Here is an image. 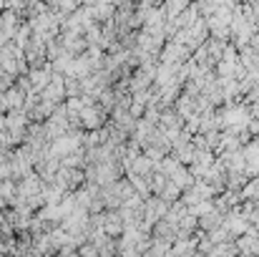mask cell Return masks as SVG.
Segmentation results:
<instances>
[{"label": "cell", "mask_w": 259, "mask_h": 257, "mask_svg": "<svg viewBox=\"0 0 259 257\" xmlns=\"http://www.w3.org/2000/svg\"><path fill=\"white\" fill-rule=\"evenodd\" d=\"M123 230H126V222H123V217H121V212H106L103 214V232L106 235H111V237H118V235H123Z\"/></svg>", "instance_id": "6da1fadb"}, {"label": "cell", "mask_w": 259, "mask_h": 257, "mask_svg": "<svg viewBox=\"0 0 259 257\" xmlns=\"http://www.w3.org/2000/svg\"><path fill=\"white\" fill-rule=\"evenodd\" d=\"M154 237H159V240H164V242H176V240H179V225L169 222L166 217L159 219V222L154 225Z\"/></svg>", "instance_id": "7a4b0ae2"}, {"label": "cell", "mask_w": 259, "mask_h": 257, "mask_svg": "<svg viewBox=\"0 0 259 257\" xmlns=\"http://www.w3.org/2000/svg\"><path fill=\"white\" fill-rule=\"evenodd\" d=\"M66 96V81H63V76L61 74H56L53 79H51V84L43 88V98H48V101H61Z\"/></svg>", "instance_id": "3957f363"}, {"label": "cell", "mask_w": 259, "mask_h": 257, "mask_svg": "<svg viewBox=\"0 0 259 257\" xmlns=\"http://www.w3.org/2000/svg\"><path fill=\"white\" fill-rule=\"evenodd\" d=\"M224 212H219L217 207L211 209V212H206V214H201L199 217V227L204 230V232H211V230H217V227H222L224 225Z\"/></svg>", "instance_id": "277c9868"}, {"label": "cell", "mask_w": 259, "mask_h": 257, "mask_svg": "<svg viewBox=\"0 0 259 257\" xmlns=\"http://www.w3.org/2000/svg\"><path fill=\"white\" fill-rule=\"evenodd\" d=\"M169 179H174V181H176L181 189H189V187L196 181V176L191 174V169H186L184 164H179V167H176V169L169 174Z\"/></svg>", "instance_id": "5b68a950"}, {"label": "cell", "mask_w": 259, "mask_h": 257, "mask_svg": "<svg viewBox=\"0 0 259 257\" xmlns=\"http://www.w3.org/2000/svg\"><path fill=\"white\" fill-rule=\"evenodd\" d=\"M51 68H46V71H33V76H30V84H33V91H40V88H46V86L51 84Z\"/></svg>", "instance_id": "8992f818"}, {"label": "cell", "mask_w": 259, "mask_h": 257, "mask_svg": "<svg viewBox=\"0 0 259 257\" xmlns=\"http://www.w3.org/2000/svg\"><path fill=\"white\" fill-rule=\"evenodd\" d=\"M181 192H184V189H181L174 179H169V181H166V187L161 189V197H164L166 202H176V199L181 197Z\"/></svg>", "instance_id": "52a82bcc"}, {"label": "cell", "mask_w": 259, "mask_h": 257, "mask_svg": "<svg viewBox=\"0 0 259 257\" xmlns=\"http://www.w3.org/2000/svg\"><path fill=\"white\" fill-rule=\"evenodd\" d=\"M211 209H214V202H211V199H199L196 204L189 207V212H191L194 217H201V214H206V212H211Z\"/></svg>", "instance_id": "ba28073f"}, {"label": "cell", "mask_w": 259, "mask_h": 257, "mask_svg": "<svg viewBox=\"0 0 259 257\" xmlns=\"http://www.w3.org/2000/svg\"><path fill=\"white\" fill-rule=\"evenodd\" d=\"M0 20H3L5 35H8V38H13V33H15V13H13V10H5V13L0 15Z\"/></svg>", "instance_id": "9c48e42d"}, {"label": "cell", "mask_w": 259, "mask_h": 257, "mask_svg": "<svg viewBox=\"0 0 259 257\" xmlns=\"http://www.w3.org/2000/svg\"><path fill=\"white\" fill-rule=\"evenodd\" d=\"M5 103H8V108H25V106H23V93H20V91H15V88H10V91H8Z\"/></svg>", "instance_id": "30bf717a"}, {"label": "cell", "mask_w": 259, "mask_h": 257, "mask_svg": "<svg viewBox=\"0 0 259 257\" xmlns=\"http://www.w3.org/2000/svg\"><path fill=\"white\" fill-rule=\"evenodd\" d=\"M51 3H53V5H56V8L61 10V13L71 15V13H73V10L78 8V3H81V0H51Z\"/></svg>", "instance_id": "8fae6325"}, {"label": "cell", "mask_w": 259, "mask_h": 257, "mask_svg": "<svg viewBox=\"0 0 259 257\" xmlns=\"http://www.w3.org/2000/svg\"><path fill=\"white\" fill-rule=\"evenodd\" d=\"M239 247L237 245H219V247H211V255H237Z\"/></svg>", "instance_id": "7c38bea8"}, {"label": "cell", "mask_w": 259, "mask_h": 257, "mask_svg": "<svg viewBox=\"0 0 259 257\" xmlns=\"http://www.w3.org/2000/svg\"><path fill=\"white\" fill-rule=\"evenodd\" d=\"M78 252H81V255H96V252H98V247H86V245H83Z\"/></svg>", "instance_id": "4fadbf2b"}, {"label": "cell", "mask_w": 259, "mask_h": 257, "mask_svg": "<svg viewBox=\"0 0 259 257\" xmlns=\"http://www.w3.org/2000/svg\"><path fill=\"white\" fill-rule=\"evenodd\" d=\"M252 8H254V20H257V25H259V3H252Z\"/></svg>", "instance_id": "5bb4252c"}, {"label": "cell", "mask_w": 259, "mask_h": 257, "mask_svg": "<svg viewBox=\"0 0 259 257\" xmlns=\"http://www.w3.org/2000/svg\"><path fill=\"white\" fill-rule=\"evenodd\" d=\"M249 3H259V0H249Z\"/></svg>", "instance_id": "9a60e30c"}]
</instances>
